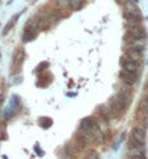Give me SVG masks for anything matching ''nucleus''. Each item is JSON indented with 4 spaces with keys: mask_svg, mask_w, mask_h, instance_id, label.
I'll list each match as a JSON object with an SVG mask.
<instances>
[{
    "mask_svg": "<svg viewBox=\"0 0 148 159\" xmlns=\"http://www.w3.org/2000/svg\"><path fill=\"white\" fill-rule=\"evenodd\" d=\"M119 64H121V68L124 71L127 72H132V74H138L141 71V64H137V62H132L127 57H122L119 59Z\"/></svg>",
    "mask_w": 148,
    "mask_h": 159,
    "instance_id": "obj_1",
    "label": "nucleus"
},
{
    "mask_svg": "<svg viewBox=\"0 0 148 159\" xmlns=\"http://www.w3.org/2000/svg\"><path fill=\"white\" fill-rule=\"evenodd\" d=\"M131 140L135 143H140V145H145V142H147V132H145L144 127L135 126L131 132Z\"/></svg>",
    "mask_w": 148,
    "mask_h": 159,
    "instance_id": "obj_2",
    "label": "nucleus"
},
{
    "mask_svg": "<svg viewBox=\"0 0 148 159\" xmlns=\"http://www.w3.org/2000/svg\"><path fill=\"white\" fill-rule=\"evenodd\" d=\"M108 106L111 107L112 113L115 114V116H116V113H124V111H125V110L128 109L127 104H125V103H124V101L121 100L119 97H116V96H115V97H112L111 100H109Z\"/></svg>",
    "mask_w": 148,
    "mask_h": 159,
    "instance_id": "obj_3",
    "label": "nucleus"
},
{
    "mask_svg": "<svg viewBox=\"0 0 148 159\" xmlns=\"http://www.w3.org/2000/svg\"><path fill=\"white\" fill-rule=\"evenodd\" d=\"M119 78L127 87H132L138 83V74H132V72H127V71H121L119 72Z\"/></svg>",
    "mask_w": 148,
    "mask_h": 159,
    "instance_id": "obj_4",
    "label": "nucleus"
},
{
    "mask_svg": "<svg viewBox=\"0 0 148 159\" xmlns=\"http://www.w3.org/2000/svg\"><path fill=\"white\" fill-rule=\"evenodd\" d=\"M145 153V146L144 145H140V143H135L131 140V145H129V151H128V155L131 156L132 159H137L140 156H144Z\"/></svg>",
    "mask_w": 148,
    "mask_h": 159,
    "instance_id": "obj_5",
    "label": "nucleus"
},
{
    "mask_svg": "<svg viewBox=\"0 0 148 159\" xmlns=\"http://www.w3.org/2000/svg\"><path fill=\"white\" fill-rule=\"evenodd\" d=\"M128 34L131 35L134 39H137V41H145V38H147V30H145V28L142 25L135 26V28H129Z\"/></svg>",
    "mask_w": 148,
    "mask_h": 159,
    "instance_id": "obj_6",
    "label": "nucleus"
},
{
    "mask_svg": "<svg viewBox=\"0 0 148 159\" xmlns=\"http://www.w3.org/2000/svg\"><path fill=\"white\" fill-rule=\"evenodd\" d=\"M138 15H141L140 7H138L134 2H127V3H125V17L127 16H138Z\"/></svg>",
    "mask_w": 148,
    "mask_h": 159,
    "instance_id": "obj_7",
    "label": "nucleus"
},
{
    "mask_svg": "<svg viewBox=\"0 0 148 159\" xmlns=\"http://www.w3.org/2000/svg\"><path fill=\"white\" fill-rule=\"evenodd\" d=\"M116 97H119V98L127 104V107H129L131 100H132V93H131L129 88H121V90L118 91V94H116Z\"/></svg>",
    "mask_w": 148,
    "mask_h": 159,
    "instance_id": "obj_8",
    "label": "nucleus"
},
{
    "mask_svg": "<svg viewBox=\"0 0 148 159\" xmlns=\"http://www.w3.org/2000/svg\"><path fill=\"white\" fill-rule=\"evenodd\" d=\"M37 29H39V19L32 17L30 20H27L25 32H30V34H33V35H37Z\"/></svg>",
    "mask_w": 148,
    "mask_h": 159,
    "instance_id": "obj_9",
    "label": "nucleus"
},
{
    "mask_svg": "<svg viewBox=\"0 0 148 159\" xmlns=\"http://www.w3.org/2000/svg\"><path fill=\"white\" fill-rule=\"evenodd\" d=\"M129 61L132 62H137V64H141L142 62V52H138V51H134V49H128V52L125 54Z\"/></svg>",
    "mask_w": 148,
    "mask_h": 159,
    "instance_id": "obj_10",
    "label": "nucleus"
},
{
    "mask_svg": "<svg viewBox=\"0 0 148 159\" xmlns=\"http://www.w3.org/2000/svg\"><path fill=\"white\" fill-rule=\"evenodd\" d=\"M142 25V15L138 16H127V26L128 28H135Z\"/></svg>",
    "mask_w": 148,
    "mask_h": 159,
    "instance_id": "obj_11",
    "label": "nucleus"
},
{
    "mask_svg": "<svg viewBox=\"0 0 148 159\" xmlns=\"http://www.w3.org/2000/svg\"><path fill=\"white\" fill-rule=\"evenodd\" d=\"M145 46H147L145 41H135L134 43H131V45H129V49L138 51V52H144V51H145Z\"/></svg>",
    "mask_w": 148,
    "mask_h": 159,
    "instance_id": "obj_12",
    "label": "nucleus"
},
{
    "mask_svg": "<svg viewBox=\"0 0 148 159\" xmlns=\"http://www.w3.org/2000/svg\"><path fill=\"white\" fill-rule=\"evenodd\" d=\"M83 3H85V0H70L69 7L72 10H81L83 7Z\"/></svg>",
    "mask_w": 148,
    "mask_h": 159,
    "instance_id": "obj_13",
    "label": "nucleus"
},
{
    "mask_svg": "<svg viewBox=\"0 0 148 159\" xmlns=\"http://www.w3.org/2000/svg\"><path fill=\"white\" fill-rule=\"evenodd\" d=\"M25 59V52L23 51H17L15 54V58H13V62L15 64H22V61Z\"/></svg>",
    "mask_w": 148,
    "mask_h": 159,
    "instance_id": "obj_14",
    "label": "nucleus"
},
{
    "mask_svg": "<svg viewBox=\"0 0 148 159\" xmlns=\"http://www.w3.org/2000/svg\"><path fill=\"white\" fill-rule=\"evenodd\" d=\"M39 123H40V126L43 129H46V127H50V126H52V119L50 117H40L39 119Z\"/></svg>",
    "mask_w": 148,
    "mask_h": 159,
    "instance_id": "obj_15",
    "label": "nucleus"
},
{
    "mask_svg": "<svg viewBox=\"0 0 148 159\" xmlns=\"http://www.w3.org/2000/svg\"><path fill=\"white\" fill-rule=\"evenodd\" d=\"M15 23H16V19H12V20L9 22L7 25L4 26V29H3V35H7L9 32H10V29H12L13 26H15Z\"/></svg>",
    "mask_w": 148,
    "mask_h": 159,
    "instance_id": "obj_16",
    "label": "nucleus"
},
{
    "mask_svg": "<svg viewBox=\"0 0 148 159\" xmlns=\"http://www.w3.org/2000/svg\"><path fill=\"white\" fill-rule=\"evenodd\" d=\"M35 38H36V35L30 34V32H25V34H23V36H22V41H23V42H29V41H32V39H35Z\"/></svg>",
    "mask_w": 148,
    "mask_h": 159,
    "instance_id": "obj_17",
    "label": "nucleus"
},
{
    "mask_svg": "<svg viewBox=\"0 0 148 159\" xmlns=\"http://www.w3.org/2000/svg\"><path fill=\"white\" fill-rule=\"evenodd\" d=\"M56 3L61 9H68L70 4V0H56Z\"/></svg>",
    "mask_w": 148,
    "mask_h": 159,
    "instance_id": "obj_18",
    "label": "nucleus"
},
{
    "mask_svg": "<svg viewBox=\"0 0 148 159\" xmlns=\"http://www.w3.org/2000/svg\"><path fill=\"white\" fill-rule=\"evenodd\" d=\"M88 159H99L98 153H96V152H89V153H88Z\"/></svg>",
    "mask_w": 148,
    "mask_h": 159,
    "instance_id": "obj_19",
    "label": "nucleus"
},
{
    "mask_svg": "<svg viewBox=\"0 0 148 159\" xmlns=\"http://www.w3.org/2000/svg\"><path fill=\"white\" fill-rule=\"evenodd\" d=\"M48 65H49V64H48V62H42V64H40V67L37 68L36 71H37V72H40V71H43V70H45V68H48Z\"/></svg>",
    "mask_w": 148,
    "mask_h": 159,
    "instance_id": "obj_20",
    "label": "nucleus"
},
{
    "mask_svg": "<svg viewBox=\"0 0 148 159\" xmlns=\"http://www.w3.org/2000/svg\"><path fill=\"white\" fill-rule=\"evenodd\" d=\"M142 107H144L145 113H148V97H145L144 101H142Z\"/></svg>",
    "mask_w": 148,
    "mask_h": 159,
    "instance_id": "obj_21",
    "label": "nucleus"
},
{
    "mask_svg": "<svg viewBox=\"0 0 148 159\" xmlns=\"http://www.w3.org/2000/svg\"><path fill=\"white\" fill-rule=\"evenodd\" d=\"M137 159H147L145 156H140V158H137Z\"/></svg>",
    "mask_w": 148,
    "mask_h": 159,
    "instance_id": "obj_22",
    "label": "nucleus"
}]
</instances>
